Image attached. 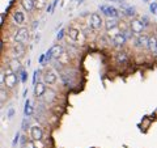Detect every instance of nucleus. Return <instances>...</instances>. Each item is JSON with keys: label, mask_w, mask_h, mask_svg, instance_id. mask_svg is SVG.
Listing matches in <instances>:
<instances>
[{"label": "nucleus", "mask_w": 157, "mask_h": 148, "mask_svg": "<svg viewBox=\"0 0 157 148\" xmlns=\"http://www.w3.org/2000/svg\"><path fill=\"white\" fill-rule=\"evenodd\" d=\"M18 81V76L16 71H13L11 67L2 70V87H7L8 89H14Z\"/></svg>", "instance_id": "nucleus-1"}, {"label": "nucleus", "mask_w": 157, "mask_h": 148, "mask_svg": "<svg viewBox=\"0 0 157 148\" xmlns=\"http://www.w3.org/2000/svg\"><path fill=\"white\" fill-rule=\"evenodd\" d=\"M67 37L70 38V41H72L73 43H80V45H82V43L85 42V34L76 26L67 28Z\"/></svg>", "instance_id": "nucleus-2"}, {"label": "nucleus", "mask_w": 157, "mask_h": 148, "mask_svg": "<svg viewBox=\"0 0 157 148\" xmlns=\"http://www.w3.org/2000/svg\"><path fill=\"white\" fill-rule=\"evenodd\" d=\"M58 79H59V75L54 68H46L42 73V81L48 87L55 85V84L58 83Z\"/></svg>", "instance_id": "nucleus-3"}, {"label": "nucleus", "mask_w": 157, "mask_h": 148, "mask_svg": "<svg viewBox=\"0 0 157 148\" xmlns=\"http://www.w3.org/2000/svg\"><path fill=\"white\" fill-rule=\"evenodd\" d=\"M30 38V32L28 28H20L13 36L14 43H21V45H26V42Z\"/></svg>", "instance_id": "nucleus-4"}, {"label": "nucleus", "mask_w": 157, "mask_h": 148, "mask_svg": "<svg viewBox=\"0 0 157 148\" xmlns=\"http://www.w3.org/2000/svg\"><path fill=\"white\" fill-rule=\"evenodd\" d=\"M89 26L93 30H101L105 26V21L100 13H92L89 16Z\"/></svg>", "instance_id": "nucleus-5"}, {"label": "nucleus", "mask_w": 157, "mask_h": 148, "mask_svg": "<svg viewBox=\"0 0 157 148\" xmlns=\"http://www.w3.org/2000/svg\"><path fill=\"white\" fill-rule=\"evenodd\" d=\"M128 28H130V32L132 34H141L145 29V24H144V20H140V18H132L130 24H128Z\"/></svg>", "instance_id": "nucleus-6"}, {"label": "nucleus", "mask_w": 157, "mask_h": 148, "mask_svg": "<svg viewBox=\"0 0 157 148\" xmlns=\"http://www.w3.org/2000/svg\"><path fill=\"white\" fill-rule=\"evenodd\" d=\"M63 50H64V49H63V46H60V45L52 46L50 50H48V51L45 54V59H46V60H51V59H58V56L63 53Z\"/></svg>", "instance_id": "nucleus-7"}, {"label": "nucleus", "mask_w": 157, "mask_h": 148, "mask_svg": "<svg viewBox=\"0 0 157 148\" xmlns=\"http://www.w3.org/2000/svg\"><path fill=\"white\" fill-rule=\"evenodd\" d=\"M100 9L106 17H111V18H118L119 17V11H118L115 7H113V6H100Z\"/></svg>", "instance_id": "nucleus-8"}, {"label": "nucleus", "mask_w": 157, "mask_h": 148, "mask_svg": "<svg viewBox=\"0 0 157 148\" xmlns=\"http://www.w3.org/2000/svg\"><path fill=\"white\" fill-rule=\"evenodd\" d=\"M30 138L33 142H41L43 138V130L39 125L30 126Z\"/></svg>", "instance_id": "nucleus-9"}, {"label": "nucleus", "mask_w": 157, "mask_h": 148, "mask_svg": "<svg viewBox=\"0 0 157 148\" xmlns=\"http://www.w3.org/2000/svg\"><path fill=\"white\" fill-rule=\"evenodd\" d=\"M127 39H128L127 32H121L117 37H114V38L111 39V42H113V45H114L115 47H122V46H124V45H126Z\"/></svg>", "instance_id": "nucleus-10"}, {"label": "nucleus", "mask_w": 157, "mask_h": 148, "mask_svg": "<svg viewBox=\"0 0 157 148\" xmlns=\"http://www.w3.org/2000/svg\"><path fill=\"white\" fill-rule=\"evenodd\" d=\"M47 92V88H46V84L43 81H38L34 84V96L36 98H41L46 95Z\"/></svg>", "instance_id": "nucleus-11"}, {"label": "nucleus", "mask_w": 157, "mask_h": 148, "mask_svg": "<svg viewBox=\"0 0 157 148\" xmlns=\"http://www.w3.org/2000/svg\"><path fill=\"white\" fill-rule=\"evenodd\" d=\"M12 21L16 24V25H24L25 21H26V14L22 11L17 9V11H14L13 14H12Z\"/></svg>", "instance_id": "nucleus-12"}, {"label": "nucleus", "mask_w": 157, "mask_h": 148, "mask_svg": "<svg viewBox=\"0 0 157 148\" xmlns=\"http://www.w3.org/2000/svg\"><path fill=\"white\" fill-rule=\"evenodd\" d=\"M26 53V47L25 45H21V43H14V46L12 47V55L16 58H22Z\"/></svg>", "instance_id": "nucleus-13"}, {"label": "nucleus", "mask_w": 157, "mask_h": 148, "mask_svg": "<svg viewBox=\"0 0 157 148\" xmlns=\"http://www.w3.org/2000/svg\"><path fill=\"white\" fill-rule=\"evenodd\" d=\"M148 36H145V34H137V36L135 37L134 42H135V46L136 47H148Z\"/></svg>", "instance_id": "nucleus-14"}, {"label": "nucleus", "mask_w": 157, "mask_h": 148, "mask_svg": "<svg viewBox=\"0 0 157 148\" xmlns=\"http://www.w3.org/2000/svg\"><path fill=\"white\" fill-rule=\"evenodd\" d=\"M20 4H21L24 11L28 12V13H32L34 9H36V3H34V0H21Z\"/></svg>", "instance_id": "nucleus-15"}, {"label": "nucleus", "mask_w": 157, "mask_h": 148, "mask_svg": "<svg viewBox=\"0 0 157 148\" xmlns=\"http://www.w3.org/2000/svg\"><path fill=\"white\" fill-rule=\"evenodd\" d=\"M56 60L59 62V64H62V66H68V64H70V62H71V55H70V53H68L67 50H63V53L58 56Z\"/></svg>", "instance_id": "nucleus-16"}, {"label": "nucleus", "mask_w": 157, "mask_h": 148, "mask_svg": "<svg viewBox=\"0 0 157 148\" xmlns=\"http://www.w3.org/2000/svg\"><path fill=\"white\" fill-rule=\"evenodd\" d=\"M148 50L152 54H157V37L156 36H149L148 38Z\"/></svg>", "instance_id": "nucleus-17"}, {"label": "nucleus", "mask_w": 157, "mask_h": 148, "mask_svg": "<svg viewBox=\"0 0 157 148\" xmlns=\"http://www.w3.org/2000/svg\"><path fill=\"white\" fill-rule=\"evenodd\" d=\"M8 67H11L13 71H20V70H21V63H20L18 58L12 56V58L8 60Z\"/></svg>", "instance_id": "nucleus-18"}, {"label": "nucleus", "mask_w": 157, "mask_h": 148, "mask_svg": "<svg viewBox=\"0 0 157 148\" xmlns=\"http://www.w3.org/2000/svg\"><path fill=\"white\" fill-rule=\"evenodd\" d=\"M117 26H118V18L106 17V20H105V29L106 30H110V29H114Z\"/></svg>", "instance_id": "nucleus-19"}, {"label": "nucleus", "mask_w": 157, "mask_h": 148, "mask_svg": "<svg viewBox=\"0 0 157 148\" xmlns=\"http://www.w3.org/2000/svg\"><path fill=\"white\" fill-rule=\"evenodd\" d=\"M115 59H117V63H118V64H123V63H126L127 60H128V55H127L124 51H119V53L117 54Z\"/></svg>", "instance_id": "nucleus-20"}, {"label": "nucleus", "mask_w": 157, "mask_h": 148, "mask_svg": "<svg viewBox=\"0 0 157 148\" xmlns=\"http://www.w3.org/2000/svg\"><path fill=\"white\" fill-rule=\"evenodd\" d=\"M119 33H121V29H119V26H117V28H114V29H110V30H106L107 37H109L110 39H113L114 37H117Z\"/></svg>", "instance_id": "nucleus-21"}, {"label": "nucleus", "mask_w": 157, "mask_h": 148, "mask_svg": "<svg viewBox=\"0 0 157 148\" xmlns=\"http://www.w3.org/2000/svg\"><path fill=\"white\" fill-rule=\"evenodd\" d=\"M34 3H36V9H38V11L45 9L47 6V0H34Z\"/></svg>", "instance_id": "nucleus-22"}, {"label": "nucleus", "mask_w": 157, "mask_h": 148, "mask_svg": "<svg viewBox=\"0 0 157 148\" xmlns=\"http://www.w3.org/2000/svg\"><path fill=\"white\" fill-rule=\"evenodd\" d=\"M33 114V106H32V101L28 100L25 102V115L26 117H30Z\"/></svg>", "instance_id": "nucleus-23"}, {"label": "nucleus", "mask_w": 157, "mask_h": 148, "mask_svg": "<svg viewBox=\"0 0 157 148\" xmlns=\"http://www.w3.org/2000/svg\"><path fill=\"white\" fill-rule=\"evenodd\" d=\"M22 146H24V148H37L36 147V143H34L33 140H26Z\"/></svg>", "instance_id": "nucleus-24"}, {"label": "nucleus", "mask_w": 157, "mask_h": 148, "mask_svg": "<svg viewBox=\"0 0 157 148\" xmlns=\"http://www.w3.org/2000/svg\"><path fill=\"white\" fill-rule=\"evenodd\" d=\"M0 96H2V103H4V101L7 100V95H6V87H2V89H0Z\"/></svg>", "instance_id": "nucleus-25"}, {"label": "nucleus", "mask_w": 157, "mask_h": 148, "mask_svg": "<svg viewBox=\"0 0 157 148\" xmlns=\"http://www.w3.org/2000/svg\"><path fill=\"white\" fill-rule=\"evenodd\" d=\"M149 9H151V12L153 14H157V3H151Z\"/></svg>", "instance_id": "nucleus-26"}, {"label": "nucleus", "mask_w": 157, "mask_h": 148, "mask_svg": "<svg viewBox=\"0 0 157 148\" xmlns=\"http://www.w3.org/2000/svg\"><path fill=\"white\" fill-rule=\"evenodd\" d=\"M21 76H22V77H21V80H22V81H26V77H28V73H26L25 71H22V73H21Z\"/></svg>", "instance_id": "nucleus-27"}, {"label": "nucleus", "mask_w": 157, "mask_h": 148, "mask_svg": "<svg viewBox=\"0 0 157 148\" xmlns=\"http://www.w3.org/2000/svg\"><path fill=\"white\" fill-rule=\"evenodd\" d=\"M13 113H14V110H13V109L9 110V113H8V118H11V117L13 115Z\"/></svg>", "instance_id": "nucleus-28"}, {"label": "nucleus", "mask_w": 157, "mask_h": 148, "mask_svg": "<svg viewBox=\"0 0 157 148\" xmlns=\"http://www.w3.org/2000/svg\"><path fill=\"white\" fill-rule=\"evenodd\" d=\"M18 138H20V135L17 134V135H16V138H14V142H13V146H14V144H16V143L18 142Z\"/></svg>", "instance_id": "nucleus-29"}]
</instances>
